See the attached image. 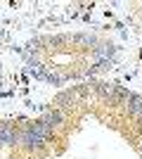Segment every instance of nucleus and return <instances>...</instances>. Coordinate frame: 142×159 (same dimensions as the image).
<instances>
[{
	"label": "nucleus",
	"mask_w": 142,
	"mask_h": 159,
	"mask_svg": "<svg viewBox=\"0 0 142 159\" xmlns=\"http://www.w3.org/2000/svg\"><path fill=\"white\" fill-rule=\"evenodd\" d=\"M47 135H50V131L38 121V124H31V126H26L19 133V143L26 147V150H41L47 143Z\"/></svg>",
	"instance_id": "f257e3e1"
},
{
	"label": "nucleus",
	"mask_w": 142,
	"mask_h": 159,
	"mask_svg": "<svg viewBox=\"0 0 142 159\" xmlns=\"http://www.w3.org/2000/svg\"><path fill=\"white\" fill-rule=\"evenodd\" d=\"M17 140H19V133L10 124H0V145H14Z\"/></svg>",
	"instance_id": "f03ea898"
},
{
	"label": "nucleus",
	"mask_w": 142,
	"mask_h": 159,
	"mask_svg": "<svg viewBox=\"0 0 142 159\" xmlns=\"http://www.w3.org/2000/svg\"><path fill=\"white\" fill-rule=\"evenodd\" d=\"M41 124L47 128V131H52V128H57V126H62V124H64V114L57 112V109H54V112H47L45 116L41 119Z\"/></svg>",
	"instance_id": "7ed1b4c3"
},
{
	"label": "nucleus",
	"mask_w": 142,
	"mask_h": 159,
	"mask_svg": "<svg viewBox=\"0 0 142 159\" xmlns=\"http://www.w3.org/2000/svg\"><path fill=\"white\" fill-rule=\"evenodd\" d=\"M126 109H128V114L133 116V119H142V98H137V95H128V100H126Z\"/></svg>",
	"instance_id": "20e7f679"
},
{
	"label": "nucleus",
	"mask_w": 142,
	"mask_h": 159,
	"mask_svg": "<svg viewBox=\"0 0 142 159\" xmlns=\"http://www.w3.org/2000/svg\"><path fill=\"white\" fill-rule=\"evenodd\" d=\"M109 55H111V48H109V45H100L97 50H95V60H104V62H107Z\"/></svg>",
	"instance_id": "39448f33"
}]
</instances>
